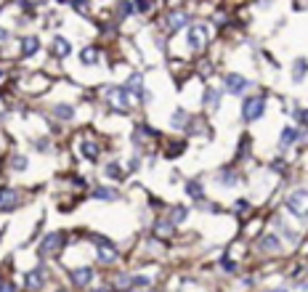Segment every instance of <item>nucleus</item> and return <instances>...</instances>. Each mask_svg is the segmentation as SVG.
Instances as JSON below:
<instances>
[{
    "mask_svg": "<svg viewBox=\"0 0 308 292\" xmlns=\"http://www.w3.org/2000/svg\"><path fill=\"white\" fill-rule=\"evenodd\" d=\"M266 109V99L263 96H247L242 101V117L244 120H260Z\"/></svg>",
    "mask_w": 308,
    "mask_h": 292,
    "instance_id": "nucleus-1",
    "label": "nucleus"
},
{
    "mask_svg": "<svg viewBox=\"0 0 308 292\" xmlns=\"http://www.w3.org/2000/svg\"><path fill=\"white\" fill-rule=\"evenodd\" d=\"M93 244H96V252H99L101 263H114L117 258H120V250H117L106 237H93Z\"/></svg>",
    "mask_w": 308,
    "mask_h": 292,
    "instance_id": "nucleus-2",
    "label": "nucleus"
},
{
    "mask_svg": "<svg viewBox=\"0 0 308 292\" xmlns=\"http://www.w3.org/2000/svg\"><path fill=\"white\" fill-rule=\"evenodd\" d=\"M287 210L292 215H298V218H303L305 215V189H295L290 197H287Z\"/></svg>",
    "mask_w": 308,
    "mask_h": 292,
    "instance_id": "nucleus-3",
    "label": "nucleus"
},
{
    "mask_svg": "<svg viewBox=\"0 0 308 292\" xmlns=\"http://www.w3.org/2000/svg\"><path fill=\"white\" fill-rule=\"evenodd\" d=\"M61 247H64V234H48V237L40 242L38 252L40 255H56Z\"/></svg>",
    "mask_w": 308,
    "mask_h": 292,
    "instance_id": "nucleus-4",
    "label": "nucleus"
},
{
    "mask_svg": "<svg viewBox=\"0 0 308 292\" xmlns=\"http://www.w3.org/2000/svg\"><path fill=\"white\" fill-rule=\"evenodd\" d=\"M223 85H226V90L231 93V96H239V93L247 90L250 83H247L242 75H223Z\"/></svg>",
    "mask_w": 308,
    "mask_h": 292,
    "instance_id": "nucleus-5",
    "label": "nucleus"
},
{
    "mask_svg": "<svg viewBox=\"0 0 308 292\" xmlns=\"http://www.w3.org/2000/svg\"><path fill=\"white\" fill-rule=\"evenodd\" d=\"M207 45V29L205 27H192L189 29V48L192 51H199V48H205Z\"/></svg>",
    "mask_w": 308,
    "mask_h": 292,
    "instance_id": "nucleus-6",
    "label": "nucleus"
},
{
    "mask_svg": "<svg viewBox=\"0 0 308 292\" xmlns=\"http://www.w3.org/2000/svg\"><path fill=\"white\" fill-rule=\"evenodd\" d=\"M90 279H93V268L90 266H80V268L72 271V284L75 287H88Z\"/></svg>",
    "mask_w": 308,
    "mask_h": 292,
    "instance_id": "nucleus-7",
    "label": "nucleus"
},
{
    "mask_svg": "<svg viewBox=\"0 0 308 292\" xmlns=\"http://www.w3.org/2000/svg\"><path fill=\"white\" fill-rule=\"evenodd\" d=\"M27 289H32V292H38L40 287H43V282H45V268L43 266H38V268H32V271L27 274Z\"/></svg>",
    "mask_w": 308,
    "mask_h": 292,
    "instance_id": "nucleus-8",
    "label": "nucleus"
},
{
    "mask_svg": "<svg viewBox=\"0 0 308 292\" xmlns=\"http://www.w3.org/2000/svg\"><path fill=\"white\" fill-rule=\"evenodd\" d=\"M189 21H192V19H189V14H186V11H173V14L168 16V24H170V29H173V32L183 29V27L189 24Z\"/></svg>",
    "mask_w": 308,
    "mask_h": 292,
    "instance_id": "nucleus-9",
    "label": "nucleus"
},
{
    "mask_svg": "<svg viewBox=\"0 0 308 292\" xmlns=\"http://www.w3.org/2000/svg\"><path fill=\"white\" fill-rule=\"evenodd\" d=\"M298 138H303V133L300 131H295V127H284L282 131V141H279V146L282 149H287V146H292Z\"/></svg>",
    "mask_w": 308,
    "mask_h": 292,
    "instance_id": "nucleus-10",
    "label": "nucleus"
},
{
    "mask_svg": "<svg viewBox=\"0 0 308 292\" xmlns=\"http://www.w3.org/2000/svg\"><path fill=\"white\" fill-rule=\"evenodd\" d=\"M80 149H82V154H85V159H99V154H101V146L96 141H90V138H85V141L80 144Z\"/></svg>",
    "mask_w": 308,
    "mask_h": 292,
    "instance_id": "nucleus-11",
    "label": "nucleus"
},
{
    "mask_svg": "<svg viewBox=\"0 0 308 292\" xmlns=\"http://www.w3.org/2000/svg\"><path fill=\"white\" fill-rule=\"evenodd\" d=\"M38 51H40V40L38 38H32V35H29V38L21 40V53H24V56H35Z\"/></svg>",
    "mask_w": 308,
    "mask_h": 292,
    "instance_id": "nucleus-12",
    "label": "nucleus"
},
{
    "mask_svg": "<svg viewBox=\"0 0 308 292\" xmlns=\"http://www.w3.org/2000/svg\"><path fill=\"white\" fill-rule=\"evenodd\" d=\"M53 51H56V56H69V53H72V45H69L64 38H61V35H56V38H53Z\"/></svg>",
    "mask_w": 308,
    "mask_h": 292,
    "instance_id": "nucleus-13",
    "label": "nucleus"
},
{
    "mask_svg": "<svg viewBox=\"0 0 308 292\" xmlns=\"http://www.w3.org/2000/svg\"><path fill=\"white\" fill-rule=\"evenodd\" d=\"M260 250H266V252H279V239L274 237V234H266V237L260 239Z\"/></svg>",
    "mask_w": 308,
    "mask_h": 292,
    "instance_id": "nucleus-14",
    "label": "nucleus"
},
{
    "mask_svg": "<svg viewBox=\"0 0 308 292\" xmlns=\"http://www.w3.org/2000/svg\"><path fill=\"white\" fill-rule=\"evenodd\" d=\"M173 231H175V226L170 223V220H157V223H154V234H157V237H165V239H168Z\"/></svg>",
    "mask_w": 308,
    "mask_h": 292,
    "instance_id": "nucleus-15",
    "label": "nucleus"
},
{
    "mask_svg": "<svg viewBox=\"0 0 308 292\" xmlns=\"http://www.w3.org/2000/svg\"><path fill=\"white\" fill-rule=\"evenodd\" d=\"M170 125L175 127V131H181V127H186V125H189V114H186L183 109H175V112H173Z\"/></svg>",
    "mask_w": 308,
    "mask_h": 292,
    "instance_id": "nucleus-16",
    "label": "nucleus"
},
{
    "mask_svg": "<svg viewBox=\"0 0 308 292\" xmlns=\"http://www.w3.org/2000/svg\"><path fill=\"white\" fill-rule=\"evenodd\" d=\"M93 197H96V200L112 202V200H117V191L114 189H106V186H99V189H93Z\"/></svg>",
    "mask_w": 308,
    "mask_h": 292,
    "instance_id": "nucleus-17",
    "label": "nucleus"
},
{
    "mask_svg": "<svg viewBox=\"0 0 308 292\" xmlns=\"http://www.w3.org/2000/svg\"><path fill=\"white\" fill-rule=\"evenodd\" d=\"M125 93H128L125 88H117V90H112V96H114V99H112V101H114V107H120L122 112H128V99H125Z\"/></svg>",
    "mask_w": 308,
    "mask_h": 292,
    "instance_id": "nucleus-18",
    "label": "nucleus"
},
{
    "mask_svg": "<svg viewBox=\"0 0 308 292\" xmlns=\"http://www.w3.org/2000/svg\"><path fill=\"white\" fill-rule=\"evenodd\" d=\"M53 114L58 117V120H72V114H75V109L69 107V104H56V109H53Z\"/></svg>",
    "mask_w": 308,
    "mask_h": 292,
    "instance_id": "nucleus-19",
    "label": "nucleus"
},
{
    "mask_svg": "<svg viewBox=\"0 0 308 292\" xmlns=\"http://www.w3.org/2000/svg\"><path fill=\"white\" fill-rule=\"evenodd\" d=\"M186 215H189V210H186L183 205H178V207H173V213H170V223H173V226H178L181 220H186Z\"/></svg>",
    "mask_w": 308,
    "mask_h": 292,
    "instance_id": "nucleus-20",
    "label": "nucleus"
},
{
    "mask_svg": "<svg viewBox=\"0 0 308 292\" xmlns=\"http://www.w3.org/2000/svg\"><path fill=\"white\" fill-rule=\"evenodd\" d=\"M106 175H109V178H114V181H122V178H125V170L117 165V162H109V165H106Z\"/></svg>",
    "mask_w": 308,
    "mask_h": 292,
    "instance_id": "nucleus-21",
    "label": "nucleus"
},
{
    "mask_svg": "<svg viewBox=\"0 0 308 292\" xmlns=\"http://www.w3.org/2000/svg\"><path fill=\"white\" fill-rule=\"evenodd\" d=\"M218 178H221V181H218L221 186H234V183H236V175H234V170H231V168H229V170L223 168V170L218 173Z\"/></svg>",
    "mask_w": 308,
    "mask_h": 292,
    "instance_id": "nucleus-22",
    "label": "nucleus"
},
{
    "mask_svg": "<svg viewBox=\"0 0 308 292\" xmlns=\"http://www.w3.org/2000/svg\"><path fill=\"white\" fill-rule=\"evenodd\" d=\"M183 189H186L189 197H194V200H199V197H202V183H199V181H189Z\"/></svg>",
    "mask_w": 308,
    "mask_h": 292,
    "instance_id": "nucleus-23",
    "label": "nucleus"
},
{
    "mask_svg": "<svg viewBox=\"0 0 308 292\" xmlns=\"http://www.w3.org/2000/svg\"><path fill=\"white\" fill-rule=\"evenodd\" d=\"M205 104H207V107H218V104H221V93H218L215 88H207V93H205Z\"/></svg>",
    "mask_w": 308,
    "mask_h": 292,
    "instance_id": "nucleus-24",
    "label": "nucleus"
},
{
    "mask_svg": "<svg viewBox=\"0 0 308 292\" xmlns=\"http://www.w3.org/2000/svg\"><path fill=\"white\" fill-rule=\"evenodd\" d=\"M0 202H3L6 210H11V202H16V194L11 189H0Z\"/></svg>",
    "mask_w": 308,
    "mask_h": 292,
    "instance_id": "nucleus-25",
    "label": "nucleus"
},
{
    "mask_svg": "<svg viewBox=\"0 0 308 292\" xmlns=\"http://www.w3.org/2000/svg\"><path fill=\"white\" fill-rule=\"evenodd\" d=\"M80 58H82L85 64H96V61H99V51H96V48H85V51L80 53Z\"/></svg>",
    "mask_w": 308,
    "mask_h": 292,
    "instance_id": "nucleus-26",
    "label": "nucleus"
},
{
    "mask_svg": "<svg viewBox=\"0 0 308 292\" xmlns=\"http://www.w3.org/2000/svg\"><path fill=\"white\" fill-rule=\"evenodd\" d=\"M114 287H117V289H130V276H128V274H117Z\"/></svg>",
    "mask_w": 308,
    "mask_h": 292,
    "instance_id": "nucleus-27",
    "label": "nucleus"
},
{
    "mask_svg": "<svg viewBox=\"0 0 308 292\" xmlns=\"http://www.w3.org/2000/svg\"><path fill=\"white\" fill-rule=\"evenodd\" d=\"M149 284H151L149 276H133L130 279V287H149Z\"/></svg>",
    "mask_w": 308,
    "mask_h": 292,
    "instance_id": "nucleus-28",
    "label": "nucleus"
},
{
    "mask_svg": "<svg viewBox=\"0 0 308 292\" xmlns=\"http://www.w3.org/2000/svg\"><path fill=\"white\" fill-rule=\"evenodd\" d=\"M11 168L14 170H27V157H14L11 159Z\"/></svg>",
    "mask_w": 308,
    "mask_h": 292,
    "instance_id": "nucleus-29",
    "label": "nucleus"
},
{
    "mask_svg": "<svg viewBox=\"0 0 308 292\" xmlns=\"http://www.w3.org/2000/svg\"><path fill=\"white\" fill-rule=\"evenodd\" d=\"M221 268H223V271H229V274H234L236 271V263L231 258H221Z\"/></svg>",
    "mask_w": 308,
    "mask_h": 292,
    "instance_id": "nucleus-30",
    "label": "nucleus"
},
{
    "mask_svg": "<svg viewBox=\"0 0 308 292\" xmlns=\"http://www.w3.org/2000/svg\"><path fill=\"white\" fill-rule=\"evenodd\" d=\"M236 213H239V215L250 213V202H247V200H236Z\"/></svg>",
    "mask_w": 308,
    "mask_h": 292,
    "instance_id": "nucleus-31",
    "label": "nucleus"
},
{
    "mask_svg": "<svg viewBox=\"0 0 308 292\" xmlns=\"http://www.w3.org/2000/svg\"><path fill=\"white\" fill-rule=\"evenodd\" d=\"M186 149V144L183 141H178V144H173L170 149H168V157H175V154H178V151H183Z\"/></svg>",
    "mask_w": 308,
    "mask_h": 292,
    "instance_id": "nucleus-32",
    "label": "nucleus"
},
{
    "mask_svg": "<svg viewBox=\"0 0 308 292\" xmlns=\"http://www.w3.org/2000/svg\"><path fill=\"white\" fill-rule=\"evenodd\" d=\"M295 80H303V58H298V64H295Z\"/></svg>",
    "mask_w": 308,
    "mask_h": 292,
    "instance_id": "nucleus-33",
    "label": "nucleus"
},
{
    "mask_svg": "<svg viewBox=\"0 0 308 292\" xmlns=\"http://www.w3.org/2000/svg\"><path fill=\"white\" fill-rule=\"evenodd\" d=\"M0 292H16V284H11V282H0Z\"/></svg>",
    "mask_w": 308,
    "mask_h": 292,
    "instance_id": "nucleus-34",
    "label": "nucleus"
},
{
    "mask_svg": "<svg viewBox=\"0 0 308 292\" xmlns=\"http://www.w3.org/2000/svg\"><path fill=\"white\" fill-rule=\"evenodd\" d=\"M130 14V3H128V0H122V6H120V19H125Z\"/></svg>",
    "mask_w": 308,
    "mask_h": 292,
    "instance_id": "nucleus-35",
    "label": "nucleus"
},
{
    "mask_svg": "<svg viewBox=\"0 0 308 292\" xmlns=\"http://www.w3.org/2000/svg\"><path fill=\"white\" fill-rule=\"evenodd\" d=\"M295 120H298V125H303L305 122V112L303 109H295Z\"/></svg>",
    "mask_w": 308,
    "mask_h": 292,
    "instance_id": "nucleus-36",
    "label": "nucleus"
},
{
    "mask_svg": "<svg viewBox=\"0 0 308 292\" xmlns=\"http://www.w3.org/2000/svg\"><path fill=\"white\" fill-rule=\"evenodd\" d=\"M199 207H202V210H210V213H215V210H218L215 205H207L205 200H202V202H199Z\"/></svg>",
    "mask_w": 308,
    "mask_h": 292,
    "instance_id": "nucleus-37",
    "label": "nucleus"
},
{
    "mask_svg": "<svg viewBox=\"0 0 308 292\" xmlns=\"http://www.w3.org/2000/svg\"><path fill=\"white\" fill-rule=\"evenodd\" d=\"M75 6H80V8H85V0H72Z\"/></svg>",
    "mask_w": 308,
    "mask_h": 292,
    "instance_id": "nucleus-38",
    "label": "nucleus"
},
{
    "mask_svg": "<svg viewBox=\"0 0 308 292\" xmlns=\"http://www.w3.org/2000/svg\"><path fill=\"white\" fill-rule=\"evenodd\" d=\"M6 38H8V32H6V29H0V43H3Z\"/></svg>",
    "mask_w": 308,
    "mask_h": 292,
    "instance_id": "nucleus-39",
    "label": "nucleus"
},
{
    "mask_svg": "<svg viewBox=\"0 0 308 292\" xmlns=\"http://www.w3.org/2000/svg\"><path fill=\"white\" fill-rule=\"evenodd\" d=\"M93 292H109V289H106V287H99V289H93Z\"/></svg>",
    "mask_w": 308,
    "mask_h": 292,
    "instance_id": "nucleus-40",
    "label": "nucleus"
},
{
    "mask_svg": "<svg viewBox=\"0 0 308 292\" xmlns=\"http://www.w3.org/2000/svg\"><path fill=\"white\" fill-rule=\"evenodd\" d=\"M0 80H3V69H0Z\"/></svg>",
    "mask_w": 308,
    "mask_h": 292,
    "instance_id": "nucleus-41",
    "label": "nucleus"
},
{
    "mask_svg": "<svg viewBox=\"0 0 308 292\" xmlns=\"http://www.w3.org/2000/svg\"><path fill=\"white\" fill-rule=\"evenodd\" d=\"M35 3H43V0H35Z\"/></svg>",
    "mask_w": 308,
    "mask_h": 292,
    "instance_id": "nucleus-42",
    "label": "nucleus"
},
{
    "mask_svg": "<svg viewBox=\"0 0 308 292\" xmlns=\"http://www.w3.org/2000/svg\"><path fill=\"white\" fill-rule=\"evenodd\" d=\"M130 292H138V289H130Z\"/></svg>",
    "mask_w": 308,
    "mask_h": 292,
    "instance_id": "nucleus-43",
    "label": "nucleus"
},
{
    "mask_svg": "<svg viewBox=\"0 0 308 292\" xmlns=\"http://www.w3.org/2000/svg\"><path fill=\"white\" fill-rule=\"evenodd\" d=\"M58 292H64V289H58Z\"/></svg>",
    "mask_w": 308,
    "mask_h": 292,
    "instance_id": "nucleus-44",
    "label": "nucleus"
}]
</instances>
